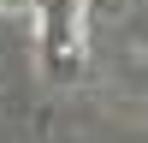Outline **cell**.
<instances>
[{
    "label": "cell",
    "instance_id": "obj_1",
    "mask_svg": "<svg viewBox=\"0 0 148 143\" xmlns=\"http://www.w3.org/2000/svg\"><path fill=\"white\" fill-rule=\"evenodd\" d=\"M36 54L53 83L77 78L83 66V0H36Z\"/></svg>",
    "mask_w": 148,
    "mask_h": 143
},
{
    "label": "cell",
    "instance_id": "obj_2",
    "mask_svg": "<svg viewBox=\"0 0 148 143\" xmlns=\"http://www.w3.org/2000/svg\"><path fill=\"white\" fill-rule=\"evenodd\" d=\"M36 0H0V12H30Z\"/></svg>",
    "mask_w": 148,
    "mask_h": 143
}]
</instances>
